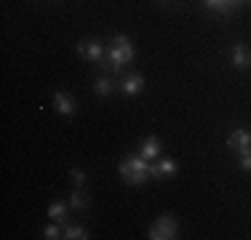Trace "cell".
Segmentation results:
<instances>
[{
  "label": "cell",
  "mask_w": 251,
  "mask_h": 240,
  "mask_svg": "<svg viewBox=\"0 0 251 240\" xmlns=\"http://www.w3.org/2000/svg\"><path fill=\"white\" fill-rule=\"evenodd\" d=\"M131 59H134L131 38H126V35H115L112 43H110V48H107V70H112L115 75H121L126 64H131Z\"/></svg>",
  "instance_id": "obj_1"
},
{
  "label": "cell",
  "mask_w": 251,
  "mask_h": 240,
  "mask_svg": "<svg viewBox=\"0 0 251 240\" xmlns=\"http://www.w3.org/2000/svg\"><path fill=\"white\" fill-rule=\"evenodd\" d=\"M121 179L131 187L136 184H145L150 179V160L142 158V155H134V158H126L121 163Z\"/></svg>",
  "instance_id": "obj_2"
},
{
  "label": "cell",
  "mask_w": 251,
  "mask_h": 240,
  "mask_svg": "<svg viewBox=\"0 0 251 240\" xmlns=\"http://www.w3.org/2000/svg\"><path fill=\"white\" fill-rule=\"evenodd\" d=\"M150 240H174L176 238V219L171 214H163L160 219H155L147 230Z\"/></svg>",
  "instance_id": "obj_3"
},
{
  "label": "cell",
  "mask_w": 251,
  "mask_h": 240,
  "mask_svg": "<svg viewBox=\"0 0 251 240\" xmlns=\"http://www.w3.org/2000/svg\"><path fill=\"white\" fill-rule=\"evenodd\" d=\"M77 53H80L83 59H88V62H94V64H99L101 70H107V48L101 46V40H94V38H88V40H80L77 43Z\"/></svg>",
  "instance_id": "obj_4"
},
{
  "label": "cell",
  "mask_w": 251,
  "mask_h": 240,
  "mask_svg": "<svg viewBox=\"0 0 251 240\" xmlns=\"http://www.w3.org/2000/svg\"><path fill=\"white\" fill-rule=\"evenodd\" d=\"M227 149H232V152H238V155L251 152V131H246V128L232 131V134L227 136Z\"/></svg>",
  "instance_id": "obj_5"
},
{
  "label": "cell",
  "mask_w": 251,
  "mask_h": 240,
  "mask_svg": "<svg viewBox=\"0 0 251 240\" xmlns=\"http://www.w3.org/2000/svg\"><path fill=\"white\" fill-rule=\"evenodd\" d=\"M142 88H145V75H142V72H128V75L118 83V91H123L126 96L142 94Z\"/></svg>",
  "instance_id": "obj_6"
},
{
  "label": "cell",
  "mask_w": 251,
  "mask_h": 240,
  "mask_svg": "<svg viewBox=\"0 0 251 240\" xmlns=\"http://www.w3.org/2000/svg\"><path fill=\"white\" fill-rule=\"evenodd\" d=\"M53 107H56V112H59V115L73 118V115H75V99H73V94L59 91L56 96H53Z\"/></svg>",
  "instance_id": "obj_7"
},
{
  "label": "cell",
  "mask_w": 251,
  "mask_h": 240,
  "mask_svg": "<svg viewBox=\"0 0 251 240\" xmlns=\"http://www.w3.org/2000/svg\"><path fill=\"white\" fill-rule=\"evenodd\" d=\"M171 176H176V163L171 158L150 166V179H171Z\"/></svg>",
  "instance_id": "obj_8"
},
{
  "label": "cell",
  "mask_w": 251,
  "mask_h": 240,
  "mask_svg": "<svg viewBox=\"0 0 251 240\" xmlns=\"http://www.w3.org/2000/svg\"><path fill=\"white\" fill-rule=\"evenodd\" d=\"M232 67L235 70H251V51L243 43L232 46Z\"/></svg>",
  "instance_id": "obj_9"
},
{
  "label": "cell",
  "mask_w": 251,
  "mask_h": 240,
  "mask_svg": "<svg viewBox=\"0 0 251 240\" xmlns=\"http://www.w3.org/2000/svg\"><path fill=\"white\" fill-rule=\"evenodd\" d=\"M70 203H62V200H53L49 206V216L51 221H56V224H67V216H70Z\"/></svg>",
  "instance_id": "obj_10"
},
{
  "label": "cell",
  "mask_w": 251,
  "mask_h": 240,
  "mask_svg": "<svg viewBox=\"0 0 251 240\" xmlns=\"http://www.w3.org/2000/svg\"><path fill=\"white\" fill-rule=\"evenodd\" d=\"M139 155H142V158H147V160L158 158V155H160V139H158V136H147V139L142 142Z\"/></svg>",
  "instance_id": "obj_11"
},
{
  "label": "cell",
  "mask_w": 251,
  "mask_h": 240,
  "mask_svg": "<svg viewBox=\"0 0 251 240\" xmlns=\"http://www.w3.org/2000/svg\"><path fill=\"white\" fill-rule=\"evenodd\" d=\"M115 88H118V83L112 80V77H107V75L97 77V83H94V94H97V96H110Z\"/></svg>",
  "instance_id": "obj_12"
},
{
  "label": "cell",
  "mask_w": 251,
  "mask_h": 240,
  "mask_svg": "<svg viewBox=\"0 0 251 240\" xmlns=\"http://www.w3.org/2000/svg\"><path fill=\"white\" fill-rule=\"evenodd\" d=\"M70 208H73V211H86L88 208V197L80 187H75V192L70 195Z\"/></svg>",
  "instance_id": "obj_13"
},
{
  "label": "cell",
  "mask_w": 251,
  "mask_h": 240,
  "mask_svg": "<svg viewBox=\"0 0 251 240\" xmlns=\"http://www.w3.org/2000/svg\"><path fill=\"white\" fill-rule=\"evenodd\" d=\"M64 238L67 240H88L91 235H88V230L80 224H64Z\"/></svg>",
  "instance_id": "obj_14"
},
{
  "label": "cell",
  "mask_w": 251,
  "mask_h": 240,
  "mask_svg": "<svg viewBox=\"0 0 251 240\" xmlns=\"http://www.w3.org/2000/svg\"><path fill=\"white\" fill-rule=\"evenodd\" d=\"M203 3H206L211 11H217V14H232V8H235L230 0H203Z\"/></svg>",
  "instance_id": "obj_15"
},
{
  "label": "cell",
  "mask_w": 251,
  "mask_h": 240,
  "mask_svg": "<svg viewBox=\"0 0 251 240\" xmlns=\"http://www.w3.org/2000/svg\"><path fill=\"white\" fill-rule=\"evenodd\" d=\"M43 238H46V240H56V238H64V230H59V224H56V221H53V224H49V227H46V230H43Z\"/></svg>",
  "instance_id": "obj_16"
},
{
  "label": "cell",
  "mask_w": 251,
  "mask_h": 240,
  "mask_svg": "<svg viewBox=\"0 0 251 240\" xmlns=\"http://www.w3.org/2000/svg\"><path fill=\"white\" fill-rule=\"evenodd\" d=\"M70 176H73L75 187H83V184H86V171H80V168H73V171H70Z\"/></svg>",
  "instance_id": "obj_17"
},
{
  "label": "cell",
  "mask_w": 251,
  "mask_h": 240,
  "mask_svg": "<svg viewBox=\"0 0 251 240\" xmlns=\"http://www.w3.org/2000/svg\"><path fill=\"white\" fill-rule=\"evenodd\" d=\"M238 166H241L243 171H251V152H246V155H238Z\"/></svg>",
  "instance_id": "obj_18"
},
{
  "label": "cell",
  "mask_w": 251,
  "mask_h": 240,
  "mask_svg": "<svg viewBox=\"0 0 251 240\" xmlns=\"http://www.w3.org/2000/svg\"><path fill=\"white\" fill-rule=\"evenodd\" d=\"M230 3H232V5H238V3H241V0H230Z\"/></svg>",
  "instance_id": "obj_19"
}]
</instances>
